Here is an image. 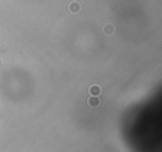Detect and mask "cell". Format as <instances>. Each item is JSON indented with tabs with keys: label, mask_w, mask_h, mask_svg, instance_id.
<instances>
[{
	"label": "cell",
	"mask_w": 162,
	"mask_h": 152,
	"mask_svg": "<svg viewBox=\"0 0 162 152\" xmlns=\"http://www.w3.org/2000/svg\"><path fill=\"white\" fill-rule=\"evenodd\" d=\"M90 92H91L92 95H100V92H101V88H100V87L98 85H92L91 88H90Z\"/></svg>",
	"instance_id": "obj_1"
},
{
	"label": "cell",
	"mask_w": 162,
	"mask_h": 152,
	"mask_svg": "<svg viewBox=\"0 0 162 152\" xmlns=\"http://www.w3.org/2000/svg\"><path fill=\"white\" fill-rule=\"evenodd\" d=\"M88 102H90V105H91V107H98V105H100V101H98L97 98H90V100H88Z\"/></svg>",
	"instance_id": "obj_2"
},
{
	"label": "cell",
	"mask_w": 162,
	"mask_h": 152,
	"mask_svg": "<svg viewBox=\"0 0 162 152\" xmlns=\"http://www.w3.org/2000/svg\"><path fill=\"white\" fill-rule=\"evenodd\" d=\"M70 10L77 11V10H78V5H77V3H73V5L70 6Z\"/></svg>",
	"instance_id": "obj_3"
}]
</instances>
